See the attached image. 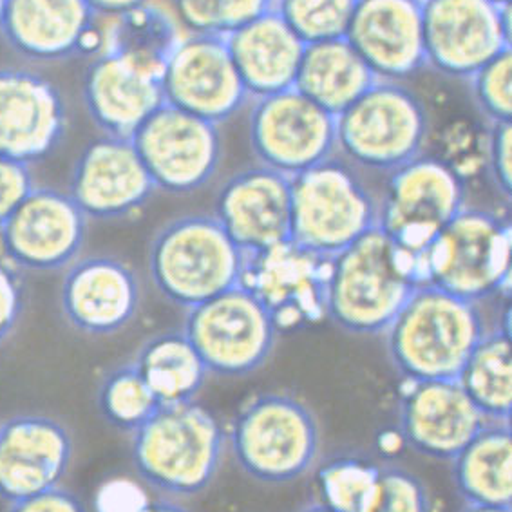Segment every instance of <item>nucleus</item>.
Masks as SVG:
<instances>
[{
	"label": "nucleus",
	"mask_w": 512,
	"mask_h": 512,
	"mask_svg": "<svg viewBox=\"0 0 512 512\" xmlns=\"http://www.w3.org/2000/svg\"><path fill=\"white\" fill-rule=\"evenodd\" d=\"M420 285L418 256L371 228L332 257L326 319L351 335H382Z\"/></svg>",
	"instance_id": "1"
},
{
	"label": "nucleus",
	"mask_w": 512,
	"mask_h": 512,
	"mask_svg": "<svg viewBox=\"0 0 512 512\" xmlns=\"http://www.w3.org/2000/svg\"><path fill=\"white\" fill-rule=\"evenodd\" d=\"M487 330L480 304L420 285L382 335L391 366L415 382L458 379Z\"/></svg>",
	"instance_id": "2"
},
{
	"label": "nucleus",
	"mask_w": 512,
	"mask_h": 512,
	"mask_svg": "<svg viewBox=\"0 0 512 512\" xmlns=\"http://www.w3.org/2000/svg\"><path fill=\"white\" fill-rule=\"evenodd\" d=\"M227 449V431L196 400L160 406L131 433L134 469L152 489L194 496L218 475Z\"/></svg>",
	"instance_id": "3"
},
{
	"label": "nucleus",
	"mask_w": 512,
	"mask_h": 512,
	"mask_svg": "<svg viewBox=\"0 0 512 512\" xmlns=\"http://www.w3.org/2000/svg\"><path fill=\"white\" fill-rule=\"evenodd\" d=\"M245 252L212 214L165 223L149 243L147 268L165 301L190 310L239 285Z\"/></svg>",
	"instance_id": "4"
},
{
	"label": "nucleus",
	"mask_w": 512,
	"mask_h": 512,
	"mask_svg": "<svg viewBox=\"0 0 512 512\" xmlns=\"http://www.w3.org/2000/svg\"><path fill=\"white\" fill-rule=\"evenodd\" d=\"M227 444L245 475L261 484H290L317 464L321 426L295 395L263 393L239 409Z\"/></svg>",
	"instance_id": "5"
},
{
	"label": "nucleus",
	"mask_w": 512,
	"mask_h": 512,
	"mask_svg": "<svg viewBox=\"0 0 512 512\" xmlns=\"http://www.w3.org/2000/svg\"><path fill=\"white\" fill-rule=\"evenodd\" d=\"M422 285L480 304L507 294L511 223L494 210L465 205L418 256Z\"/></svg>",
	"instance_id": "6"
},
{
	"label": "nucleus",
	"mask_w": 512,
	"mask_h": 512,
	"mask_svg": "<svg viewBox=\"0 0 512 512\" xmlns=\"http://www.w3.org/2000/svg\"><path fill=\"white\" fill-rule=\"evenodd\" d=\"M290 194V239L319 256L332 259L377 227L379 200L337 154L290 178Z\"/></svg>",
	"instance_id": "7"
},
{
	"label": "nucleus",
	"mask_w": 512,
	"mask_h": 512,
	"mask_svg": "<svg viewBox=\"0 0 512 512\" xmlns=\"http://www.w3.org/2000/svg\"><path fill=\"white\" fill-rule=\"evenodd\" d=\"M429 113L411 87L377 80L337 116V154L359 171H397L424 154Z\"/></svg>",
	"instance_id": "8"
},
{
	"label": "nucleus",
	"mask_w": 512,
	"mask_h": 512,
	"mask_svg": "<svg viewBox=\"0 0 512 512\" xmlns=\"http://www.w3.org/2000/svg\"><path fill=\"white\" fill-rule=\"evenodd\" d=\"M467 205V189L451 163L420 154L389 172L377 227L399 247L420 256Z\"/></svg>",
	"instance_id": "9"
},
{
	"label": "nucleus",
	"mask_w": 512,
	"mask_h": 512,
	"mask_svg": "<svg viewBox=\"0 0 512 512\" xmlns=\"http://www.w3.org/2000/svg\"><path fill=\"white\" fill-rule=\"evenodd\" d=\"M183 333L219 377H247L263 368L279 337L272 317L239 285L185 310Z\"/></svg>",
	"instance_id": "10"
},
{
	"label": "nucleus",
	"mask_w": 512,
	"mask_h": 512,
	"mask_svg": "<svg viewBox=\"0 0 512 512\" xmlns=\"http://www.w3.org/2000/svg\"><path fill=\"white\" fill-rule=\"evenodd\" d=\"M156 190L190 194L209 185L223 162L218 124L163 104L131 136Z\"/></svg>",
	"instance_id": "11"
},
{
	"label": "nucleus",
	"mask_w": 512,
	"mask_h": 512,
	"mask_svg": "<svg viewBox=\"0 0 512 512\" xmlns=\"http://www.w3.org/2000/svg\"><path fill=\"white\" fill-rule=\"evenodd\" d=\"M252 102L248 136L259 165L294 178L337 154V118L295 87Z\"/></svg>",
	"instance_id": "12"
},
{
	"label": "nucleus",
	"mask_w": 512,
	"mask_h": 512,
	"mask_svg": "<svg viewBox=\"0 0 512 512\" xmlns=\"http://www.w3.org/2000/svg\"><path fill=\"white\" fill-rule=\"evenodd\" d=\"M426 67L467 80L511 49V2L424 0Z\"/></svg>",
	"instance_id": "13"
},
{
	"label": "nucleus",
	"mask_w": 512,
	"mask_h": 512,
	"mask_svg": "<svg viewBox=\"0 0 512 512\" xmlns=\"http://www.w3.org/2000/svg\"><path fill=\"white\" fill-rule=\"evenodd\" d=\"M330 263L288 239L245 254L239 286L265 308L279 333L297 330L326 319Z\"/></svg>",
	"instance_id": "14"
},
{
	"label": "nucleus",
	"mask_w": 512,
	"mask_h": 512,
	"mask_svg": "<svg viewBox=\"0 0 512 512\" xmlns=\"http://www.w3.org/2000/svg\"><path fill=\"white\" fill-rule=\"evenodd\" d=\"M87 223L67 192L35 187L0 227L4 261L26 272L66 270L86 245Z\"/></svg>",
	"instance_id": "15"
},
{
	"label": "nucleus",
	"mask_w": 512,
	"mask_h": 512,
	"mask_svg": "<svg viewBox=\"0 0 512 512\" xmlns=\"http://www.w3.org/2000/svg\"><path fill=\"white\" fill-rule=\"evenodd\" d=\"M165 104L212 124H225L250 102L228 51L227 37H181L162 76Z\"/></svg>",
	"instance_id": "16"
},
{
	"label": "nucleus",
	"mask_w": 512,
	"mask_h": 512,
	"mask_svg": "<svg viewBox=\"0 0 512 512\" xmlns=\"http://www.w3.org/2000/svg\"><path fill=\"white\" fill-rule=\"evenodd\" d=\"M0 37L31 62H62L102 51L104 29L87 0H6Z\"/></svg>",
	"instance_id": "17"
},
{
	"label": "nucleus",
	"mask_w": 512,
	"mask_h": 512,
	"mask_svg": "<svg viewBox=\"0 0 512 512\" xmlns=\"http://www.w3.org/2000/svg\"><path fill=\"white\" fill-rule=\"evenodd\" d=\"M67 105L51 80L22 67H0V158L40 162L66 136Z\"/></svg>",
	"instance_id": "18"
},
{
	"label": "nucleus",
	"mask_w": 512,
	"mask_h": 512,
	"mask_svg": "<svg viewBox=\"0 0 512 512\" xmlns=\"http://www.w3.org/2000/svg\"><path fill=\"white\" fill-rule=\"evenodd\" d=\"M397 422L411 451L440 462H451L487 424L458 380H404Z\"/></svg>",
	"instance_id": "19"
},
{
	"label": "nucleus",
	"mask_w": 512,
	"mask_h": 512,
	"mask_svg": "<svg viewBox=\"0 0 512 512\" xmlns=\"http://www.w3.org/2000/svg\"><path fill=\"white\" fill-rule=\"evenodd\" d=\"M156 187L133 142L100 136L78 154L67 194L87 219H124L143 209Z\"/></svg>",
	"instance_id": "20"
},
{
	"label": "nucleus",
	"mask_w": 512,
	"mask_h": 512,
	"mask_svg": "<svg viewBox=\"0 0 512 512\" xmlns=\"http://www.w3.org/2000/svg\"><path fill=\"white\" fill-rule=\"evenodd\" d=\"M142 304L138 274L122 259L89 256L66 268L60 283V310L67 323L86 335H113L133 323Z\"/></svg>",
	"instance_id": "21"
},
{
	"label": "nucleus",
	"mask_w": 512,
	"mask_h": 512,
	"mask_svg": "<svg viewBox=\"0 0 512 512\" xmlns=\"http://www.w3.org/2000/svg\"><path fill=\"white\" fill-rule=\"evenodd\" d=\"M214 218L245 254L290 239V178L254 165L228 178L216 194Z\"/></svg>",
	"instance_id": "22"
},
{
	"label": "nucleus",
	"mask_w": 512,
	"mask_h": 512,
	"mask_svg": "<svg viewBox=\"0 0 512 512\" xmlns=\"http://www.w3.org/2000/svg\"><path fill=\"white\" fill-rule=\"evenodd\" d=\"M424 0H357L346 40L380 80L404 82L426 69Z\"/></svg>",
	"instance_id": "23"
},
{
	"label": "nucleus",
	"mask_w": 512,
	"mask_h": 512,
	"mask_svg": "<svg viewBox=\"0 0 512 512\" xmlns=\"http://www.w3.org/2000/svg\"><path fill=\"white\" fill-rule=\"evenodd\" d=\"M73 460V438L55 418L19 415L0 424V498L8 503L58 487Z\"/></svg>",
	"instance_id": "24"
},
{
	"label": "nucleus",
	"mask_w": 512,
	"mask_h": 512,
	"mask_svg": "<svg viewBox=\"0 0 512 512\" xmlns=\"http://www.w3.org/2000/svg\"><path fill=\"white\" fill-rule=\"evenodd\" d=\"M162 76L120 55L100 51L82 80L89 118L105 136L131 140L136 129L165 104Z\"/></svg>",
	"instance_id": "25"
},
{
	"label": "nucleus",
	"mask_w": 512,
	"mask_h": 512,
	"mask_svg": "<svg viewBox=\"0 0 512 512\" xmlns=\"http://www.w3.org/2000/svg\"><path fill=\"white\" fill-rule=\"evenodd\" d=\"M227 44L250 100L294 87L306 44L275 6L228 33Z\"/></svg>",
	"instance_id": "26"
},
{
	"label": "nucleus",
	"mask_w": 512,
	"mask_h": 512,
	"mask_svg": "<svg viewBox=\"0 0 512 512\" xmlns=\"http://www.w3.org/2000/svg\"><path fill=\"white\" fill-rule=\"evenodd\" d=\"M377 80L350 42L335 38L304 48L294 87L337 118Z\"/></svg>",
	"instance_id": "27"
},
{
	"label": "nucleus",
	"mask_w": 512,
	"mask_h": 512,
	"mask_svg": "<svg viewBox=\"0 0 512 512\" xmlns=\"http://www.w3.org/2000/svg\"><path fill=\"white\" fill-rule=\"evenodd\" d=\"M451 465L456 491L464 503L511 507V422H487Z\"/></svg>",
	"instance_id": "28"
},
{
	"label": "nucleus",
	"mask_w": 512,
	"mask_h": 512,
	"mask_svg": "<svg viewBox=\"0 0 512 512\" xmlns=\"http://www.w3.org/2000/svg\"><path fill=\"white\" fill-rule=\"evenodd\" d=\"M133 364L160 406L196 400L210 375L183 330L152 335L143 342Z\"/></svg>",
	"instance_id": "29"
},
{
	"label": "nucleus",
	"mask_w": 512,
	"mask_h": 512,
	"mask_svg": "<svg viewBox=\"0 0 512 512\" xmlns=\"http://www.w3.org/2000/svg\"><path fill=\"white\" fill-rule=\"evenodd\" d=\"M456 380L487 422H511V333L507 321L487 330Z\"/></svg>",
	"instance_id": "30"
},
{
	"label": "nucleus",
	"mask_w": 512,
	"mask_h": 512,
	"mask_svg": "<svg viewBox=\"0 0 512 512\" xmlns=\"http://www.w3.org/2000/svg\"><path fill=\"white\" fill-rule=\"evenodd\" d=\"M180 40L178 20L162 6L149 2L113 17V22L104 29L102 51L163 75L165 64Z\"/></svg>",
	"instance_id": "31"
},
{
	"label": "nucleus",
	"mask_w": 512,
	"mask_h": 512,
	"mask_svg": "<svg viewBox=\"0 0 512 512\" xmlns=\"http://www.w3.org/2000/svg\"><path fill=\"white\" fill-rule=\"evenodd\" d=\"M380 465L361 456H337L317 471L319 502L335 512H368L379 485Z\"/></svg>",
	"instance_id": "32"
},
{
	"label": "nucleus",
	"mask_w": 512,
	"mask_h": 512,
	"mask_svg": "<svg viewBox=\"0 0 512 512\" xmlns=\"http://www.w3.org/2000/svg\"><path fill=\"white\" fill-rule=\"evenodd\" d=\"M152 395L133 362L109 371L98 386V409L109 426L134 433L158 411Z\"/></svg>",
	"instance_id": "33"
},
{
	"label": "nucleus",
	"mask_w": 512,
	"mask_h": 512,
	"mask_svg": "<svg viewBox=\"0 0 512 512\" xmlns=\"http://www.w3.org/2000/svg\"><path fill=\"white\" fill-rule=\"evenodd\" d=\"M357 0H275V10L304 44L346 37Z\"/></svg>",
	"instance_id": "34"
},
{
	"label": "nucleus",
	"mask_w": 512,
	"mask_h": 512,
	"mask_svg": "<svg viewBox=\"0 0 512 512\" xmlns=\"http://www.w3.org/2000/svg\"><path fill=\"white\" fill-rule=\"evenodd\" d=\"M176 20L190 33L223 35L274 8L275 0H171Z\"/></svg>",
	"instance_id": "35"
},
{
	"label": "nucleus",
	"mask_w": 512,
	"mask_h": 512,
	"mask_svg": "<svg viewBox=\"0 0 512 512\" xmlns=\"http://www.w3.org/2000/svg\"><path fill=\"white\" fill-rule=\"evenodd\" d=\"M471 100L485 124H507L512 118L511 49L478 69L467 80Z\"/></svg>",
	"instance_id": "36"
},
{
	"label": "nucleus",
	"mask_w": 512,
	"mask_h": 512,
	"mask_svg": "<svg viewBox=\"0 0 512 512\" xmlns=\"http://www.w3.org/2000/svg\"><path fill=\"white\" fill-rule=\"evenodd\" d=\"M368 512H431L424 482L399 465H380L379 485Z\"/></svg>",
	"instance_id": "37"
},
{
	"label": "nucleus",
	"mask_w": 512,
	"mask_h": 512,
	"mask_svg": "<svg viewBox=\"0 0 512 512\" xmlns=\"http://www.w3.org/2000/svg\"><path fill=\"white\" fill-rule=\"evenodd\" d=\"M511 122L487 125L485 162L494 189L503 200L511 201Z\"/></svg>",
	"instance_id": "38"
},
{
	"label": "nucleus",
	"mask_w": 512,
	"mask_h": 512,
	"mask_svg": "<svg viewBox=\"0 0 512 512\" xmlns=\"http://www.w3.org/2000/svg\"><path fill=\"white\" fill-rule=\"evenodd\" d=\"M35 189L31 165L0 158V227Z\"/></svg>",
	"instance_id": "39"
},
{
	"label": "nucleus",
	"mask_w": 512,
	"mask_h": 512,
	"mask_svg": "<svg viewBox=\"0 0 512 512\" xmlns=\"http://www.w3.org/2000/svg\"><path fill=\"white\" fill-rule=\"evenodd\" d=\"M26 304L24 286L17 268L0 259V344L15 332Z\"/></svg>",
	"instance_id": "40"
},
{
	"label": "nucleus",
	"mask_w": 512,
	"mask_h": 512,
	"mask_svg": "<svg viewBox=\"0 0 512 512\" xmlns=\"http://www.w3.org/2000/svg\"><path fill=\"white\" fill-rule=\"evenodd\" d=\"M149 498L140 484L127 478H113L100 485L96 491V512H142L149 505Z\"/></svg>",
	"instance_id": "41"
},
{
	"label": "nucleus",
	"mask_w": 512,
	"mask_h": 512,
	"mask_svg": "<svg viewBox=\"0 0 512 512\" xmlns=\"http://www.w3.org/2000/svg\"><path fill=\"white\" fill-rule=\"evenodd\" d=\"M10 512H87V509L75 494L58 485L44 493L10 503Z\"/></svg>",
	"instance_id": "42"
},
{
	"label": "nucleus",
	"mask_w": 512,
	"mask_h": 512,
	"mask_svg": "<svg viewBox=\"0 0 512 512\" xmlns=\"http://www.w3.org/2000/svg\"><path fill=\"white\" fill-rule=\"evenodd\" d=\"M149 2L152 0H87V4L93 8L98 17H111V19Z\"/></svg>",
	"instance_id": "43"
},
{
	"label": "nucleus",
	"mask_w": 512,
	"mask_h": 512,
	"mask_svg": "<svg viewBox=\"0 0 512 512\" xmlns=\"http://www.w3.org/2000/svg\"><path fill=\"white\" fill-rule=\"evenodd\" d=\"M142 512H190L181 507L178 503L167 502V500H160V502H149V505L143 509Z\"/></svg>",
	"instance_id": "44"
},
{
	"label": "nucleus",
	"mask_w": 512,
	"mask_h": 512,
	"mask_svg": "<svg viewBox=\"0 0 512 512\" xmlns=\"http://www.w3.org/2000/svg\"><path fill=\"white\" fill-rule=\"evenodd\" d=\"M511 507H485V505H471L464 503L460 512H511Z\"/></svg>",
	"instance_id": "45"
},
{
	"label": "nucleus",
	"mask_w": 512,
	"mask_h": 512,
	"mask_svg": "<svg viewBox=\"0 0 512 512\" xmlns=\"http://www.w3.org/2000/svg\"><path fill=\"white\" fill-rule=\"evenodd\" d=\"M297 512H335L330 509V507H326L324 503L319 502V500H315V502L306 503L303 505L301 509Z\"/></svg>",
	"instance_id": "46"
},
{
	"label": "nucleus",
	"mask_w": 512,
	"mask_h": 512,
	"mask_svg": "<svg viewBox=\"0 0 512 512\" xmlns=\"http://www.w3.org/2000/svg\"><path fill=\"white\" fill-rule=\"evenodd\" d=\"M4 4H6V0H0V19H2V11H4Z\"/></svg>",
	"instance_id": "47"
},
{
	"label": "nucleus",
	"mask_w": 512,
	"mask_h": 512,
	"mask_svg": "<svg viewBox=\"0 0 512 512\" xmlns=\"http://www.w3.org/2000/svg\"><path fill=\"white\" fill-rule=\"evenodd\" d=\"M496 4H507V2H511V0H493Z\"/></svg>",
	"instance_id": "48"
}]
</instances>
